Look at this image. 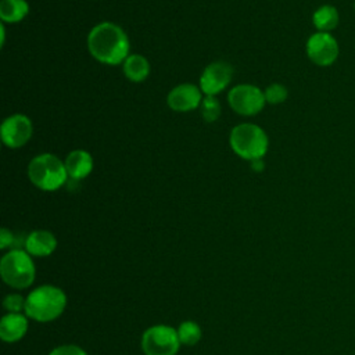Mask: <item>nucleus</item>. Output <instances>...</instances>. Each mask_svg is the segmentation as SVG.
Here are the masks:
<instances>
[{
    "mask_svg": "<svg viewBox=\"0 0 355 355\" xmlns=\"http://www.w3.org/2000/svg\"><path fill=\"white\" fill-rule=\"evenodd\" d=\"M87 47L97 61L116 65L128 58L129 39L121 26L112 22H101L89 32Z\"/></svg>",
    "mask_w": 355,
    "mask_h": 355,
    "instance_id": "1",
    "label": "nucleus"
},
{
    "mask_svg": "<svg viewBox=\"0 0 355 355\" xmlns=\"http://www.w3.org/2000/svg\"><path fill=\"white\" fill-rule=\"evenodd\" d=\"M65 306V293L60 287L44 284L36 287L28 294L25 304V315L36 322L46 323L60 318Z\"/></svg>",
    "mask_w": 355,
    "mask_h": 355,
    "instance_id": "2",
    "label": "nucleus"
},
{
    "mask_svg": "<svg viewBox=\"0 0 355 355\" xmlns=\"http://www.w3.org/2000/svg\"><path fill=\"white\" fill-rule=\"evenodd\" d=\"M0 275L7 286L17 290L28 288L36 276L32 255L19 248L8 251L1 257Z\"/></svg>",
    "mask_w": 355,
    "mask_h": 355,
    "instance_id": "3",
    "label": "nucleus"
},
{
    "mask_svg": "<svg viewBox=\"0 0 355 355\" xmlns=\"http://www.w3.org/2000/svg\"><path fill=\"white\" fill-rule=\"evenodd\" d=\"M31 182L46 191H54L64 186L68 179L65 164L53 154H40L35 157L28 166Z\"/></svg>",
    "mask_w": 355,
    "mask_h": 355,
    "instance_id": "4",
    "label": "nucleus"
},
{
    "mask_svg": "<svg viewBox=\"0 0 355 355\" xmlns=\"http://www.w3.org/2000/svg\"><path fill=\"white\" fill-rule=\"evenodd\" d=\"M230 147L241 158L254 161L262 158L269 146L268 136L262 128L254 123H240L230 132Z\"/></svg>",
    "mask_w": 355,
    "mask_h": 355,
    "instance_id": "5",
    "label": "nucleus"
},
{
    "mask_svg": "<svg viewBox=\"0 0 355 355\" xmlns=\"http://www.w3.org/2000/svg\"><path fill=\"white\" fill-rule=\"evenodd\" d=\"M140 345L144 355H176L182 344L176 329L166 324H155L143 333Z\"/></svg>",
    "mask_w": 355,
    "mask_h": 355,
    "instance_id": "6",
    "label": "nucleus"
},
{
    "mask_svg": "<svg viewBox=\"0 0 355 355\" xmlns=\"http://www.w3.org/2000/svg\"><path fill=\"white\" fill-rule=\"evenodd\" d=\"M308 58L318 67L333 65L340 55V46L337 39L330 32L312 33L305 44Z\"/></svg>",
    "mask_w": 355,
    "mask_h": 355,
    "instance_id": "7",
    "label": "nucleus"
},
{
    "mask_svg": "<svg viewBox=\"0 0 355 355\" xmlns=\"http://www.w3.org/2000/svg\"><path fill=\"white\" fill-rule=\"evenodd\" d=\"M229 105L240 115H255L265 105L263 92L254 85H237L227 94Z\"/></svg>",
    "mask_w": 355,
    "mask_h": 355,
    "instance_id": "8",
    "label": "nucleus"
},
{
    "mask_svg": "<svg viewBox=\"0 0 355 355\" xmlns=\"http://www.w3.org/2000/svg\"><path fill=\"white\" fill-rule=\"evenodd\" d=\"M1 140L10 148L22 147L32 136L33 126L31 119L24 114H15L6 118L1 123Z\"/></svg>",
    "mask_w": 355,
    "mask_h": 355,
    "instance_id": "9",
    "label": "nucleus"
},
{
    "mask_svg": "<svg viewBox=\"0 0 355 355\" xmlns=\"http://www.w3.org/2000/svg\"><path fill=\"white\" fill-rule=\"evenodd\" d=\"M232 76L233 68L230 64L225 61L212 62L204 69L200 78V89L207 96H215L230 83Z\"/></svg>",
    "mask_w": 355,
    "mask_h": 355,
    "instance_id": "10",
    "label": "nucleus"
},
{
    "mask_svg": "<svg viewBox=\"0 0 355 355\" xmlns=\"http://www.w3.org/2000/svg\"><path fill=\"white\" fill-rule=\"evenodd\" d=\"M201 89L197 87L193 83H182L176 87H173L169 94H168V105L179 112H186L196 110L201 101H202V94Z\"/></svg>",
    "mask_w": 355,
    "mask_h": 355,
    "instance_id": "11",
    "label": "nucleus"
},
{
    "mask_svg": "<svg viewBox=\"0 0 355 355\" xmlns=\"http://www.w3.org/2000/svg\"><path fill=\"white\" fill-rule=\"evenodd\" d=\"M57 248V239L49 230H33L25 239V251L32 257H49Z\"/></svg>",
    "mask_w": 355,
    "mask_h": 355,
    "instance_id": "12",
    "label": "nucleus"
},
{
    "mask_svg": "<svg viewBox=\"0 0 355 355\" xmlns=\"http://www.w3.org/2000/svg\"><path fill=\"white\" fill-rule=\"evenodd\" d=\"M28 316L22 313H6L0 320V338L6 343L19 341L28 331Z\"/></svg>",
    "mask_w": 355,
    "mask_h": 355,
    "instance_id": "13",
    "label": "nucleus"
},
{
    "mask_svg": "<svg viewBox=\"0 0 355 355\" xmlns=\"http://www.w3.org/2000/svg\"><path fill=\"white\" fill-rule=\"evenodd\" d=\"M64 164H65L68 176L73 180H80V179L86 178L93 169V158L85 150L71 151L67 155Z\"/></svg>",
    "mask_w": 355,
    "mask_h": 355,
    "instance_id": "14",
    "label": "nucleus"
},
{
    "mask_svg": "<svg viewBox=\"0 0 355 355\" xmlns=\"http://www.w3.org/2000/svg\"><path fill=\"white\" fill-rule=\"evenodd\" d=\"M340 14L331 4H323L312 14V24L318 32H331L338 26Z\"/></svg>",
    "mask_w": 355,
    "mask_h": 355,
    "instance_id": "15",
    "label": "nucleus"
},
{
    "mask_svg": "<svg viewBox=\"0 0 355 355\" xmlns=\"http://www.w3.org/2000/svg\"><path fill=\"white\" fill-rule=\"evenodd\" d=\"M123 72L125 76L132 82H141L150 73V64L146 57L140 54L128 55L123 61Z\"/></svg>",
    "mask_w": 355,
    "mask_h": 355,
    "instance_id": "16",
    "label": "nucleus"
},
{
    "mask_svg": "<svg viewBox=\"0 0 355 355\" xmlns=\"http://www.w3.org/2000/svg\"><path fill=\"white\" fill-rule=\"evenodd\" d=\"M29 6L25 0H1L0 18L6 22H18L26 17Z\"/></svg>",
    "mask_w": 355,
    "mask_h": 355,
    "instance_id": "17",
    "label": "nucleus"
},
{
    "mask_svg": "<svg viewBox=\"0 0 355 355\" xmlns=\"http://www.w3.org/2000/svg\"><path fill=\"white\" fill-rule=\"evenodd\" d=\"M178 336L180 344L183 345H196L201 340V327L193 320H184L178 327Z\"/></svg>",
    "mask_w": 355,
    "mask_h": 355,
    "instance_id": "18",
    "label": "nucleus"
},
{
    "mask_svg": "<svg viewBox=\"0 0 355 355\" xmlns=\"http://www.w3.org/2000/svg\"><path fill=\"white\" fill-rule=\"evenodd\" d=\"M201 114L205 121L214 122L220 115V105L215 96H205L201 101Z\"/></svg>",
    "mask_w": 355,
    "mask_h": 355,
    "instance_id": "19",
    "label": "nucleus"
},
{
    "mask_svg": "<svg viewBox=\"0 0 355 355\" xmlns=\"http://www.w3.org/2000/svg\"><path fill=\"white\" fill-rule=\"evenodd\" d=\"M263 94H265V100L269 104H280L287 98L288 92H287L286 86H283L280 83H272L265 89Z\"/></svg>",
    "mask_w": 355,
    "mask_h": 355,
    "instance_id": "20",
    "label": "nucleus"
},
{
    "mask_svg": "<svg viewBox=\"0 0 355 355\" xmlns=\"http://www.w3.org/2000/svg\"><path fill=\"white\" fill-rule=\"evenodd\" d=\"M25 304L26 298H24L21 294H8L3 300V306L8 313H22L25 312Z\"/></svg>",
    "mask_w": 355,
    "mask_h": 355,
    "instance_id": "21",
    "label": "nucleus"
},
{
    "mask_svg": "<svg viewBox=\"0 0 355 355\" xmlns=\"http://www.w3.org/2000/svg\"><path fill=\"white\" fill-rule=\"evenodd\" d=\"M49 355H87L83 348L75 344H62L50 351Z\"/></svg>",
    "mask_w": 355,
    "mask_h": 355,
    "instance_id": "22",
    "label": "nucleus"
},
{
    "mask_svg": "<svg viewBox=\"0 0 355 355\" xmlns=\"http://www.w3.org/2000/svg\"><path fill=\"white\" fill-rule=\"evenodd\" d=\"M12 244H14V236H12V233H11L8 229L3 227V229L0 230V248H1V250H6L7 247H11Z\"/></svg>",
    "mask_w": 355,
    "mask_h": 355,
    "instance_id": "23",
    "label": "nucleus"
},
{
    "mask_svg": "<svg viewBox=\"0 0 355 355\" xmlns=\"http://www.w3.org/2000/svg\"><path fill=\"white\" fill-rule=\"evenodd\" d=\"M263 166H265V165H263V161H262V158L251 161V169H252V171H255V172H262Z\"/></svg>",
    "mask_w": 355,
    "mask_h": 355,
    "instance_id": "24",
    "label": "nucleus"
},
{
    "mask_svg": "<svg viewBox=\"0 0 355 355\" xmlns=\"http://www.w3.org/2000/svg\"><path fill=\"white\" fill-rule=\"evenodd\" d=\"M354 10H355V1H354Z\"/></svg>",
    "mask_w": 355,
    "mask_h": 355,
    "instance_id": "25",
    "label": "nucleus"
}]
</instances>
